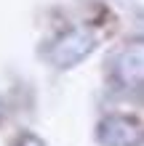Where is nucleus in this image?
<instances>
[{
    "label": "nucleus",
    "instance_id": "2",
    "mask_svg": "<svg viewBox=\"0 0 144 146\" xmlns=\"http://www.w3.org/2000/svg\"><path fill=\"white\" fill-rule=\"evenodd\" d=\"M96 138L101 146H139L144 141V130L128 117L112 114L99 122Z\"/></svg>",
    "mask_w": 144,
    "mask_h": 146
},
{
    "label": "nucleus",
    "instance_id": "7",
    "mask_svg": "<svg viewBox=\"0 0 144 146\" xmlns=\"http://www.w3.org/2000/svg\"><path fill=\"white\" fill-rule=\"evenodd\" d=\"M141 29H144V21H141Z\"/></svg>",
    "mask_w": 144,
    "mask_h": 146
},
{
    "label": "nucleus",
    "instance_id": "5",
    "mask_svg": "<svg viewBox=\"0 0 144 146\" xmlns=\"http://www.w3.org/2000/svg\"><path fill=\"white\" fill-rule=\"evenodd\" d=\"M3 111H5V109H3V101H0V119H3Z\"/></svg>",
    "mask_w": 144,
    "mask_h": 146
},
{
    "label": "nucleus",
    "instance_id": "3",
    "mask_svg": "<svg viewBox=\"0 0 144 146\" xmlns=\"http://www.w3.org/2000/svg\"><path fill=\"white\" fill-rule=\"evenodd\" d=\"M115 77L125 88H136L144 85V42L123 48L115 58Z\"/></svg>",
    "mask_w": 144,
    "mask_h": 146
},
{
    "label": "nucleus",
    "instance_id": "1",
    "mask_svg": "<svg viewBox=\"0 0 144 146\" xmlns=\"http://www.w3.org/2000/svg\"><path fill=\"white\" fill-rule=\"evenodd\" d=\"M96 32L91 27H75L64 35H59L54 40V45L46 50V58L56 69H70V66L80 64L91 50L96 48Z\"/></svg>",
    "mask_w": 144,
    "mask_h": 146
},
{
    "label": "nucleus",
    "instance_id": "4",
    "mask_svg": "<svg viewBox=\"0 0 144 146\" xmlns=\"http://www.w3.org/2000/svg\"><path fill=\"white\" fill-rule=\"evenodd\" d=\"M16 146H46V143L40 141L38 135H32V133H21L19 141H16Z\"/></svg>",
    "mask_w": 144,
    "mask_h": 146
},
{
    "label": "nucleus",
    "instance_id": "6",
    "mask_svg": "<svg viewBox=\"0 0 144 146\" xmlns=\"http://www.w3.org/2000/svg\"><path fill=\"white\" fill-rule=\"evenodd\" d=\"M115 3H128V0H115Z\"/></svg>",
    "mask_w": 144,
    "mask_h": 146
}]
</instances>
